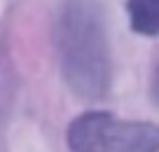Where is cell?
Wrapping results in <instances>:
<instances>
[{
  "label": "cell",
  "mask_w": 159,
  "mask_h": 152,
  "mask_svg": "<svg viewBox=\"0 0 159 152\" xmlns=\"http://www.w3.org/2000/svg\"><path fill=\"white\" fill-rule=\"evenodd\" d=\"M59 68L75 96L98 101L112 84V56L101 10L91 0H66L54 28Z\"/></svg>",
  "instance_id": "obj_1"
},
{
  "label": "cell",
  "mask_w": 159,
  "mask_h": 152,
  "mask_svg": "<svg viewBox=\"0 0 159 152\" xmlns=\"http://www.w3.org/2000/svg\"><path fill=\"white\" fill-rule=\"evenodd\" d=\"M66 140L70 152H159V124L89 110L70 122Z\"/></svg>",
  "instance_id": "obj_2"
},
{
  "label": "cell",
  "mask_w": 159,
  "mask_h": 152,
  "mask_svg": "<svg viewBox=\"0 0 159 152\" xmlns=\"http://www.w3.org/2000/svg\"><path fill=\"white\" fill-rule=\"evenodd\" d=\"M129 28L143 38H159V0H126Z\"/></svg>",
  "instance_id": "obj_3"
},
{
  "label": "cell",
  "mask_w": 159,
  "mask_h": 152,
  "mask_svg": "<svg viewBox=\"0 0 159 152\" xmlns=\"http://www.w3.org/2000/svg\"><path fill=\"white\" fill-rule=\"evenodd\" d=\"M150 94H152V101L159 105V66L154 68V75H152V84H150Z\"/></svg>",
  "instance_id": "obj_4"
}]
</instances>
